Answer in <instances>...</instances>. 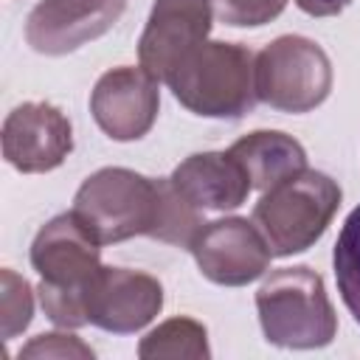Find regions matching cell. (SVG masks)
I'll return each mask as SVG.
<instances>
[{
	"instance_id": "obj_9",
	"label": "cell",
	"mask_w": 360,
	"mask_h": 360,
	"mask_svg": "<svg viewBox=\"0 0 360 360\" xmlns=\"http://www.w3.org/2000/svg\"><path fill=\"white\" fill-rule=\"evenodd\" d=\"M214 8L208 0H155L138 39V62L158 82H166L211 34Z\"/></svg>"
},
{
	"instance_id": "obj_13",
	"label": "cell",
	"mask_w": 360,
	"mask_h": 360,
	"mask_svg": "<svg viewBox=\"0 0 360 360\" xmlns=\"http://www.w3.org/2000/svg\"><path fill=\"white\" fill-rule=\"evenodd\" d=\"M174 186L202 211H233L250 194V177L231 152L188 155L172 172Z\"/></svg>"
},
{
	"instance_id": "obj_19",
	"label": "cell",
	"mask_w": 360,
	"mask_h": 360,
	"mask_svg": "<svg viewBox=\"0 0 360 360\" xmlns=\"http://www.w3.org/2000/svg\"><path fill=\"white\" fill-rule=\"evenodd\" d=\"M208 3L219 22L236 28H256L273 22L287 8V0H208Z\"/></svg>"
},
{
	"instance_id": "obj_5",
	"label": "cell",
	"mask_w": 360,
	"mask_h": 360,
	"mask_svg": "<svg viewBox=\"0 0 360 360\" xmlns=\"http://www.w3.org/2000/svg\"><path fill=\"white\" fill-rule=\"evenodd\" d=\"M160 205L158 177L138 174L124 166L93 172L73 197V214L93 231L101 245L152 236Z\"/></svg>"
},
{
	"instance_id": "obj_8",
	"label": "cell",
	"mask_w": 360,
	"mask_h": 360,
	"mask_svg": "<svg viewBox=\"0 0 360 360\" xmlns=\"http://www.w3.org/2000/svg\"><path fill=\"white\" fill-rule=\"evenodd\" d=\"M191 256L208 281L245 287L267 273L273 250L253 219L225 217L202 225L191 245Z\"/></svg>"
},
{
	"instance_id": "obj_1",
	"label": "cell",
	"mask_w": 360,
	"mask_h": 360,
	"mask_svg": "<svg viewBox=\"0 0 360 360\" xmlns=\"http://www.w3.org/2000/svg\"><path fill=\"white\" fill-rule=\"evenodd\" d=\"M31 267L39 273V304L48 321L59 329L87 323L84 295L101 267V242L73 214L48 219L31 242Z\"/></svg>"
},
{
	"instance_id": "obj_11",
	"label": "cell",
	"mask_w": 360,
	"mask_h": 360,
	"mask_svg": "<svg viewBox=\"0 0 360 360\" xmlns=\"http://www.w3.org/2000/svg\"><path fill=\"white\" fill-rule=\"evenodd\" d=\"M73 152L70 118L51 101H22L3 121V158L22 174L53 172Z\"/></svg>"
},
{
	"instance_id": "obj_7",
	"label": "cell",
	"mask_w": 360,
	"mask_h": 360,
	"mask_svg": "<svg viewBox=\"0 0 360 360\" xmlns=\"http://www.w3.org/2000/svg\"><path fill=\"white\" fill-rule=\"evenodd\" d=\"M160 309L163 284L155 276L129 267L101 264L84 295L87 323L112 335L141 332L160 315Z\"/></svg>"
},
{
	"instance_id": "obj_21",
	"label": "cell",
	"mask_w": 360,
	"mask_h": 360,
	"mask_svg": "<svg viewBox=\"0 0 360 360\" xmlns=\"http://www.w3.org/2000/svg\"><path fill=\"white\" fill-rule=\"evenodd\" d=\"M352 0H295V6L309 17H335L340 14Z\"/></svg>"
},
{
	"instance_id": "obj_3",
	"label": "cell",
	"mask_w": 360,
	"mask_h": 360,
	"mask_svg": "<svg viewBox=\"0 0 360 360\" xmlns=\"http://www.w3.org/2000/svg\"><path fill=\"white\" fill-rule=\"evenodd\" d=\"M174 98L202 118H242L259 101L256 56L242 42H202L169 79Z\"/></svg>"
},
{
	"instance_id": "obj_16",
	"label": "cell",
	"mask_w": 360,
	"mask_h": 360,
	"mask_svg": "<svg viewBox=\"0 0 360 360\" xmlns=\"http://www.w3.org/2000/svg\"><path fill=\"white\" fill-rule=\"evenodd\" d=\"M160 183V205H158V222L152 231V239L191 250L197 233L202 231V208H197L172 177H158Z\"/></svg>"
},
{
	"instance_id": "obj_15",
	"label": "cell",
	"mask_w": 360,
	"mask_h": 360,
	"mask_svg": "<svg viewBox=\"0 0 360 360\" xmlns=\"http://www.w3.org/2000/svg\"><path fill=\"white\" fill-rule=\"evenodd\" d=\"M141 360H158V357H186V360H205L211 357L208 349V332L200 321L177 315L163 323H158L146 338L138 343Z\"/></svg>"
},
{
	"instance_id": "obj_12",
	"label": "cell",
	"mask_w": 360,
	"mask_h": 360,
	"mask_svg": "<svg viewBox=\"0 0 360 360\" xmlns=\"http://www.w3.org/2000/svg\"><path fill=\"white\" fill-rule=\"evenodd\" d=\"M127 0H39L25 20V42L45 56H65L104 37Z\"/></svg>"
},
{
	"instance_id": "obj_2",
	"label": "cell",
	"mask_w": 360,
	"mask_h": 360,
	"mask_svg": "<svg viewBox=\"0 0 360 360\" xmlns=\"http://www.w3.org/2000/svg\"><path fill=\"white\" fill-rule=\"evenodd\" d=\"M264 340L281 349H323L338 335V315L321 273L307 264L273 270L256 290Z\"/></svg>"
},
{
	"instance_id": "obj_10",
	"label": "cell",
	"mask_w": 360,
	"mask_h": 360,
	"mask_svg": "<svg viewBox=\"0 0 360 360\" xmlns=\"http://www.w3.org/2000/svg\"><path fill=\"white\" fill-rule=\"evenodd\" d=\"M160 82L141 65H121L96 82L90 112L98 129L112 141H141L158 121Z\"/></svg>"
},
{
	"instance_id": "obj_17",
	"label": "cell",
	"mask_w": 360,
	"mask_h": 360,
	"mask_svg": "<svg viewBox=\"0 0 360 360\" xmlns=\"http://www.w3.org/2000/svg\"><path fill=\"white\" fill-rule=\"evenodd\" d=\"M332 264H335L338 292L346 309L352 312V318L360 323V205L340 225Z\"/></svg>"
},
{
	"instance_id": "obj_20",
	"label": "cell",
	"mask_w": 360,
	"mask_h": 360,
	"mask_svg": "<svg viewBox=\"0 0 360 360\" xmlns=\"http://www.w3.org/2000/svg\"><path fill=\"white\" fill-rule=\"evenodd\" d=\"M93 349L82 340V338H76V335H68V332H48V335H37V338H31L22 349H20V360L25 357V360H31V357H39V360H45V357H59V360H70V357H76V360H93Z\"/></svg>"
},
{
	"instance_id": "obj_14",
	"label": "cell",
	"mask_w": 360,
	"mask_h": 360,
	"mask_svg": "<svg viewBox=\"0 0 360 360\" xmlns=\"http://www.w3.org/2000/svg\"><path fill=\"white\" fill-rule=\"evenodd\" d=\"M248 172L250 186L262 194L307 169V149L281 129H256L242 135L228 149Z\"/></svg>"
},
{
	"instance_id": "obj_18",
	"label": "cell",
	"mask_w": 360,
	"mask_h": 360,
	"mask_svg": "<svg viewBox=\"0 0 360 360\" xmlns=\"http://www.w3.org/2000/svg\"><path fill=\"white\" fill-rule=\"evenodd\" d=\"M34 318V290L31 284L17 276L14 270L0 273V321H3V338L11 340L20 332L28 329Z\"/></svg>"
},
{
	"instance_id": "obj_6",
	"label": "cell",
	"mask_w": 360,
	"mask_h": 360,
	"mask_svg": "<svg viewBox=\"0 0 360 360\" xmlns=\"http://www.w3.org/2000/svg\"><path fill=\"white\" fill-rule=\"evenodd\" d=\"M332 62L326 51L298 34H284L256 53V96L278 112H309L332 93Z\"/></svg>"
},
{
	"instance_id": "obj_4",
	"label": "cell",
	"mask_w": 360,
	"mask_h": 360,
	"mask_svg": "<svg viewBox=\"0 0 360 360\" xmlns=\"http://www.w3.org/2000/svg\"><path fill=\"white\" fill-rule=\"evenodd\" d=\"M343 191L323 172L304 169L281 186L262 194L253 205V222L267 239L273 256H292L312 248L332 225Z\"/></svg>"
}]
</instances>
